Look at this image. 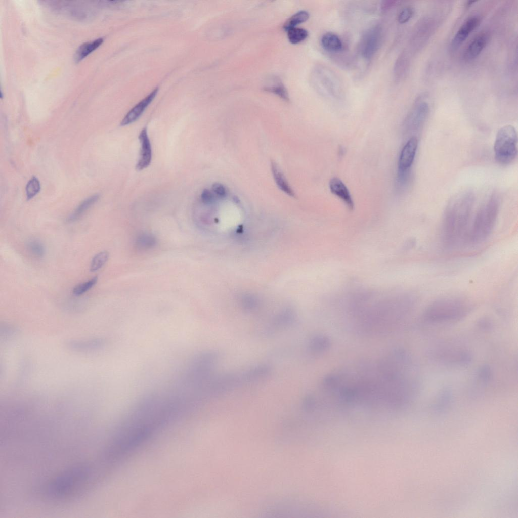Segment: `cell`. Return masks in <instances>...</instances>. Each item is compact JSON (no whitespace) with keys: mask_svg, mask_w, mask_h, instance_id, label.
Here are the masks:
<instances>
[{"mask_svg":"<svg viewBox=\"0 0 518 518\" xmlns=\"http://www.w3.org/2000/svg\"><path fill=\"white\" fill-rule=\"evenodd\" d=\"M473 193L465 191L454 196L448 204L441 222V242L447 248L465 245L471 223L474 205Z\"/></svg>","mask_w":518,"mask_h":518,"instance_id":"6da1fadb","label":"cell"},{"mask_svg":"<svg viewBox=\"0 0 518 518\" xmlns=\"http://www.w3.org/2000/svg\"><path fill=\"white\" fill-rule=\"evenodd\" d=\"M95 467L81 463L69 467L54 477L47 484L45 494L48 498L61 500L72 497L92 483Z\"/></svg>","mask_w":518,"mask_h":518,"instance_id":"7a4b0ae2","label":"cell"},{"mask_svg":"<svg viewBox=\"0 0 518 518\" xmlns=\"http://www.w3.org/2000/svg\"><path fill=\"white\" fill-rule=\"evenodd\" d=\"M500 208V199L492 194L479 208L469 227L465 245H476L487 239L496 226Z\"/></svg>","mask_w":518,"mask_h":518,"instance_id":"3957f363","label":"cell"},{"mask_svg":"<svg viewBox=\"0 0 518 518\" xmlns=\"http://www.w3.org/2000/svg\"><path fill=\"white\" fill-rule=\"evenodd\" d=\"M473 309L469 300L456 296L438 298L430 303L423 313V318L430 322H445L461 319Z\"/></svg>","mask_w":518,"mask_h":518,"instance_id":"277c9868","label":"cell"},{"mask_svg":"<svg viewBox=\"0 0 518 518\" xmlns=\"http://www.w3.org/2000/svg\"><path fill=\"white\" fill-rule=\"evenodd\" d=\"M494 151L496 160L501 164H510L515 159L517 154V134L513 126L504 125L498 131Z\"/></svg>","mask_w":518,"mask_h":518,"instance_id":"5b68a950","label":"cell"},{"mask_svg":"<svg viewBox=\"0 0 518 518\" xmlns=\"http://www.w3.org/2000/svg\"><path fill=\"white\" fill-rule=\"evenodd\" d=\"M315 72L317 85L320 91L325 95L333 98H337L341 94L340 82L336 76L330 70L320 67Z\"/></svg>","mask_w":518,"mask_h":518,"instance_id":"8992f818","label":"cell"},{"mask_svg":"<svg viewBox=\"0 0 518 518\" xmlns=\"http://www.w3.org/2000/svg\"><path fill=\"white\" fill-rule=\"evenodd\" d=\"M381 37V28L378 26L370 28L364 33L360 47L364 58L369 60L374 56L380 45Z\"/></svg>","mask_w":518,"mask_h":518,"instance_id":"52a82bcc","label":"cell"},{"mask_svg":"<svg viewBox=\"0 0 518 518\" xmlns=\"http://www.w3.org/2000/svg\"><path fill=\"white\" fill-rule=\"evenodd\" d=\"M417 147L418 140L414 136L410 138L405 144L399 155L398 176L409 175Z\"/></svg>","mask_w":518,"mask_h":518,"instance_id":"ba28073f","label":"cell"},{"mask_svg":"<svg viewBox=\"0 0 518 518\" xmlns=\"http://www.w3.org/2000/svg\"><path fill=\"white\" fill-rule=\"evenodd\" d=\"M429 112L427 103L421 102L416 104L407 116L405 124L409 130H417L424 123Z\"/></svg>","mask_w":518,"mask_h":518,"instance_id":"9c48e42d","label":"cell"},{"mask_svg":"<svg viewBox=\"0 0 518 518\" xmlns=\"http://www.w3.org/2000/svg\"><path fill=\"white\" fill-rule=\"evenodd\" d=\"M479 24L480 19L477 17H471L466 20L453 38L451 44V50L453 52L457 50Z\"/></svg>","mask_w":518,"mask_h":518,"instance_id":"30bf717a","label":"cell"},{"mask_svg":"<svg viewBox=\"0 0 518 518\" xmlns=\"http://www.w3.org/2000/svg\"><path fill=\"white\" fill-rule=\"evenodd\" d=\"M139 139L141 148L140 158L136 166L138 170H142L150 164L152 158V149L146 128L140 132Z\"/></svg>","mask_w":518,"mask_h":518,"instance_id":"8fae6325","label":"cell"},{"mask_svg":"<svg viewBox=\"0 0 518 518\" xmlns=\"http://www.w3.org/2000/svg\"><path fill=\"white\" fill-rule=\"evenodd\" d=\"M157 91L158 88L155 89L147 97L136 105L123 118L121 122V125L124 126L130 124L137 120L153 101Z\"/></svg>","mask_w":518,"mask_h":518,"instance_id":"7c38bea8","label":"cell"},{"mask_svg":"<svg viewBox=\"0 0 518 518\" xmlns=\"http://www.w3.org/2000/svg\"><path fill=\"white\" fill-rule=\"evenodd\" d=\"M489 39L487 33L481 32L477 35L468 45L463 54L466 61H470L477 58L486 46Z\"/></svg>","mask_w":518,"mask_h":518,"instance_id":"4fadbf2b","label":"cell"},{"mask_svg":"<svg viewBox=\"0 0 518 518\" xmlns=\"http://www.w3.org/2000/svg\"><path fill=\"white\" fill-rule=\"evenodd\" d=\"M329 188L331 193L341 199L350 209H353L354 202L350 193L339 178H332L329 182Z\"/></svg>","mask_w":518,"mask_h":518,"instance_id":"5bb4252c","label":"cell"},{"mask_svg":"<svg viewBox=\"0 0 518 518\" xmlns=\"http://www.w3.org/2000/svg\"><path fill=\"white\" fill-rule=\"evenodd\" d=\"M321 44L324 49L330 52H338L343 48L340 38L331 32L326 33L323 35L321 39Z\"/></svg>","mask_w":518,"mask_h":518,"instance_id":"9a60e30c","label":"cell"},{"mask_svg":"<svg viewBox=\"0 0 518 518\" xmlns=\"http://www.w3.org/2000/svg\"><path fill=\"white\" fill-rule=\"evenodd\" d=\"M271 167L274 179L278 188L290 196L294 197V192L289 186L284 175L276 162L272 161Z\"/></svg>","mask_w":518,"mask_h":518,"instance_id":"2e32d148","label":"cell"},{"mask_svg":"<svg viewBox=\"0 0 518 518\" xmlns=\"http://www.w3.org/2000/svg\"><path fill=\"white\" fill-rule=\"evenodd\" d=\"M99 195H93L82 201L74 211L66 219L68 223L74 222L78 220L98 200Z\"/></svg>","mask_w":518,"mask_h":518,"instance_id":"e0dca14e","label":"cell"},{"mask_svg":"<svg viewBox=\"0 0 518 518\" xmlns=\"http://www.w3.org/2000/svg\"><path fill=\"white\" fill-rule=\"evenodd\" d=\"M264 90L278 95L285 101L289 100L288 93L286 88L280 78L278 77L272 79L270 82L264 88Z\"/></svg>","mask_w":518,"mask_h":518,"instance_id":"ac0fdd59","label":"cell"},{"mask_svg":"<svg viewBox=\"0 0 518 518\" xmlns=\"http://www.w3.org/2000/svg\"><path fill=\"white\" fill-rule=\"evenodd\" d=\"M103 39L100 38L91 42H87L81 45L76 50L74 55L76 62L82 60L91 52L98 48L103 42Z\"/></svg>","mask_w":518,"mask_h":518,"instance_id":"d6986e66","label":"cell"},{"mask_svg":"<svg viewBox=\"0 0 518 518\" xmlns=\"http://www.w3.org/2000/svg\"><path fill=\"white\" fill-rule=\"evenodd\" d=\"M26 248L34 257L41 258L45 254V248L42 243L36 239H29L26 242Z\"/></svg>","mask_w":518,"mask_h":518,"instance_id":"ffe728a7","label":"cell"},{"mask_svg":"<svg viewBox=\"0 0 518 518\" xmlns=\"http://www.w3.org/2000/svg\"><path fill=\"white\" fill-rule=\"evenodd\" d=\"M309 18V13L305 10L299 11L287 19L283 25V29L287 30L301 23L306 21Z\"/></svg>","mask_w":518,"mask_h":518,"instance_id":"44dd1931","label":"cell"},{"mask_svg":"<svg viewBox=\"0 0 518 518\" xmlns=\"http://www.w3.org/2000/svg\"><path fill=\"white\" fill-rule=\"evenodd\" d=\"M287 37L292 44H297L304 40L308 36V31L302 28L293 27L287 30Z\"/></svg>","mask_w":518,"mask_h":518,"instance_id":"7402d4cb","label":"cell"},{"mask_svg":"<svg viewBox=\"0 0 518 518\" xmlns=\"http://www.w3.org/2000/svg\"><path fill=\"white\" fill-rule=\"evenodd\" d=\"M109 257L107 251H102L95 255L92 258L90 265V271L95 272L101 269L106 263Z\"/></svg>","mask_w":518,"mask_h":518,"instance_id":"603a6c76","label":"cell"},{"mask_svg":"<svg viewBox=\"0 0 518 518\" xmlns=\"http://www.w3.org/2000/svg\"><path fill=\"white\" fill-rule=\"evenodd\" d=\"M98 277H94L90 280L80 283L74 287L73 293L76 296H79L91 289L97 283Z\"/></svg>","mask_w":518,"mask_h":518,"instance_id":"cb8c5ba5","label":"cell"},{"mask_svg":"<svg viewBox=\"0 0 518 518\" xmlns=\"http://www.w3.org/2000/svg\"><path fill=\"white\" fill-rule=\"evenodd\" d=\"M40 189V183L38 179L34 177L32 178L28 182L26 188L27 199H30L35 196L39 191Z\"/></svg>","mask_w":518,"mask_h":518,"instance_id":"d4e9b609","label":"cell"},{"mask_svg":"<svg viewBox=\"0 0 518 518\" xmlns=\"http://www.w3.org/2000/svg\"><path fill=\"white\" fill-rule=\"evenodd\" d=\"M405 55L403 54L401 55V56L399 57L396 62L394 68V73L396 77L400 78L405 73L407 67Z\"/></svg>","mask_w":518,"mask_h":518,"instance_id":"484cf974","label":"cell"},{"mask_svg":"<svg viewBox=\"0 0 518 518\" xmlns=\"http://www.w3.org/2000/svg\"><path fill=\"white\" fill-rule=\"evenodd\" d=\"M329 340L325 337H316L312 341V347L315 351L324 350L328 347Z\"/></svg>","mask_w":518,"mask_h":518,"instance_id":"4316f807","label":"cell"},{"mask_svg":"<svg viewBox=\"0 0 518 518\" xmlns=\"http://www.w3.org/2000/svg\"><path fill=\"white\" fill-rule=\"evenodd\" d=\"M413 11L410 7L404 8L398 16V21L400 24L407 22L412 17Z\"/></svg>","mask_w":518,"mask_h":518,"instance_id":"83f0119b","label":"cell"},{"mask_svg":"<svg viewBox=\"0 0 518 518\" xmlns=\"http://www.w3.org/2000/svg\"><path fill=\"white\" fill-rule=\"evenodd\" d=\"M201 198L203 203L210 204L214 200V194L209 190L204 189L201 193Z\"/></svg>","mask_w":518,"mask_h":518,"instance_id":"f1b7e54d","label":"cell"},{"mask_svg":"<svg viewBox=\"0 0 518 518\" xmlns=\"http://www.w3.org/2000/svg\"><path fill=\"white\" fill-rule=\"evenodd\" d=\"M155 243V240L151 236L144 235L139 239V244L141 247L152 246Z\"/></svg>","mask_w":518,"mask_h":518,"instance_id":"f546056e","label":"cell"},{"mask_svg":"<svg viewBox=\"0 0 518 518\" xmlns=\"http://www.w3.org/2000/svg\"><path fill=\"white\" fill-rule=\"evenodd\" d=\"M212 190L215 195L219 197H224L226 194L224 186L220 183H215L212 186Z\"/></svg>","mask_w":518,"mask_h":518,"instance_id":"4dcf8cb0","label":"cell"},{"mask_svg":"<svg viewBox=\"0 0 518 518\" xmlns=\"http://www.w3.org/2000/svg\"><path fill=\"white\" fill-rule=\"evenodd\" d=\"M397 2L395 1H383L381 4V9L382 11H387L394 6Z\"/></svg>","mask_w":518,"mask_h":518,"instance_id":"1f68e13d","label":"cell"},{"mask_svg":"<svg viewBox=\"0 0 518 518\" xmlns=\"http://www.w3.org/2000/svg\"><path fill=\"white\" fill-rule=\"evenodd\" d=\"M475 2H476V1H468L467 4H466V5H467V7H469L470 6L472 5L473 4V3H474Z\"/></svg>","mask_w":518,"mask_h":518,"instance_id":"d6a6232c","label":"cell"}]
</instances>
